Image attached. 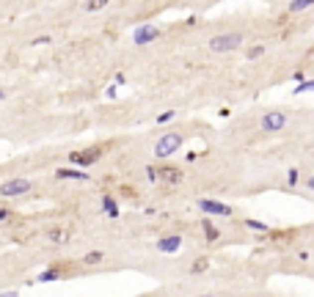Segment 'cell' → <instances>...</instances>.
<instances>
[{"label": "cell", "mask_w": 314, "mask_h": 297, "mask_svg": "<svg viewBox=\"0 0 314 297\" xmlns=\"http://www.w3.org/2000/svg\"><path fill=\"white\" fill-rule=\"evenodd\" d=\"M314 0H292L290 3V14H298V11H303V8H309Z\"/></svg>", "instance_id": "16"}, {"label": "cell", "mask_w": 314, "mask_h": 297, "mask_svg": "<svg viewBox=\"0 0 314 297\" xmlns=\"http://www.w3.org/2000/svg\"><path fill=\"white\" fill-rule=\"evenodd\" d=\"M174 116H177L174 110H166V113H160V116H157V124H166V121H171Z\"/></svg>", "instance_id": "21"}, {"label": "cell", "mask_w": 314, "mask_h": 297, "mask_svg": "<svg viewBox=\"0 0 314 297\" xmlns=\"http://www.w3.org/2000/svg\"><path fill=\"white\" fill-rule=\"evenodd\" d=\"M146 176L152 179V182H157V168H152V165H149V168H146Z\"/></svg>", "instance_id": "24"}, {"label": "cell", "mask_w": 314, "mask_h": 297, "mask_svg": "<svg viewBox=\"0 0 314 297\" xmlns=\"http://www.w3.org/2000/svg\"><path fill=\"white\" fill-rule=\"evenodd\" d=\"M157 179H163V182H168V184H177V182H182V171L174 168V165L157 168Z\"/></svg>", "instance_id": "9"}, {"label": "cell", "mask_w": 314, "mask_h": 297, "mask_svg": "<svg viewBox=\"0 0 314 297\" xmlns=\"http://www.w3.org/2000/svg\"><path fill=\"white\" fill-rule=\"evenodd\" d=\"M8 220V209H0V223H6Z\"/></svg>", "instance_id": "25"}, {"label": "cell", "mask_w": 314, "mask_h": 297, "mask_svg": "<svg viewBox=\"0 0 314 297\" xmlns=\"http://www.w3.org/2000/svg\"><path fill=\"white\" fill-rule=\"evenodd\" d=\"M179 146H182V135H177V132H168V135H163L160 141H157V146H154V154L160 157V160H166V157H171Z\"/></svg>", "instance_id": "2"}, {"label": "cell", "mask_w": 314, "mask_h": 297, "mask_svg": "<svg viewBox=\"0 0 314 297\" xmlns=\"http://www.w3.org/2000/svg\"><path fill=\"white\" fill-rule=\"evenodd\" d=\"M287 127V116L281 110H270V113L262 116V130L265 132H279Z\"/></svg>", "instance_id": "5"}, {"label": "cell", "mask_w": 314, "mask_h": 297, "mask_svg": "<svg viewBox=\"0 0 314 297\" xmlns=\"http://www.w3.org/2000/svg\"><path fill=\"white\" fill-rule=\"evenodd\" d=\"M202 228H204V237H207V242H215V239L220 237V231L209 223V220H202Z\"/></svg>", "instance_id": "13"}, {"label": "cell", "mask_w": 314, "mask_h": 297, "mask_svg": "<svg viewBox=\"0 0 314 297\" xmlns=\"http://www.w3.org/2000/svg\"><path fill=\"white\" fill-rule=\"evenodd\" d=\"M306 184H309V190H314V176H309V182H306Z\"/></svg>", "instance_id": "26"}, {"label": "cell", "mask_w": 314, "mask_h": 297, "mask_svg": "<svg viewBox=\"0 0 314 297\" xmlns=\"http://www.w3.org/2000/svg\"><path fill=\"white\" fill-rule=\"evenodd\" d=\"M58 176L61 179H80V182H86L89 173L86 171H75V168H58Z\"/></svg>", "instance_id": "12"}, {"label": "cell", "mask_w": 314, "mask_h": 297, "mask_svg": "<svg viewBox=\"0 0 314 297\" xmlns=\"http://www.w3.org/2000/svg\"><path fill=\"white\" fill-rule=\"evenodd\" d=\"M30 190V182L28 179H11V182H3L0 184V196L3 198H17L22 193Z\"/></svg>", "instance_id": "4"}, {"label": "cell", "mask_w": 314, "mask_h": 297, "mask_svg": "<svg viewBox=\"0 0 314 297\" xmlns=\"http://www.w3.org/2000/svg\"><path fill=\"white\" fill-rule=\"evenodd\" d=\"M207 267H209V262H207V259H196V262H193V267H190V270H193V273H204Z\"/></svg>", "instance_id": "19"}, {"label": "cell", "mask_w": 314, "mask_h": 297, "mask_svg": "<svg viewBox=\"0 0 314 297\" xmlns=\"http://www.w3.org/2000/svg\"><path fill=\"white\" fill-rule=\"evenodd\" d=\"M262 55H265V47H262V44H256V47H251L248 53H245V58H248V61H256V58H262Z\"/></svg>", "instance_id": "17"}, {"label": "cell", "mask_w": 314, "mask_h": 297, "mask_svg": "<svg viewBox=\"0 0 314 297\" xmlns=\"http://www.w3.org/2000/svg\"><path fill=\"white\" fill-rule=\"evenodd\" d=\"M287 182H290V187H295V184H298V171H295V168H292V171H290V176H287Z\"/></svg>", "instance_id": "22"}, {"label": "cell", "mask_w": 314, "mask_h": 297, "mask_svg": "<svg viewBox=\"0 0 314 297\" xmlns=\"http://www.w3.org/2000/svg\"><path fill=\"white\" fill-rule=\"evenodd\" d=\"M245 226L248 228H256V231H270V228H267V223H259V220H245Z\"/></svg>", "instance_id": "18"}, {"label": "cell", "mask_w": 314, "mask_h": 297, "mask_svg": "<svg viewBox=\"0 0 314 297\" xmlns=\"http://www.w3.org/2000/svg\"><path fill=\"white\" fill-rule=\"evenodd\" d=\"M157 36H160V30L154 28V25H143V28H138L135 33H132V42H135L138 47H143V44H152Z\"/></svg>", "instance_id": "6"}, {"label": "cell", "mask_w": 314, "mask_h": 297, "mask_svg": "<svg viewBox=\"0 0 314 297\" xmlns=\"http://www.w3.org/2000/svg\"><path fill=\"white\" fill-rule=\"evenodd\" d=\"M102 259H105V253H102V250H89V253L83 256V264H102Z\"/></svg>", "instance_id": "15"}, {"label": "cell", "mask_w": 314, "mask_h": 297, "mask_svg": "<svg viewBox=\"0 0 314 297\" xmlns=\"http://www.w3.org/2000/svg\"><path fill=\"white\" fill-rule=\"evenodd\" d=\"M86 6H89V11H100L102 6H107V0H89Z\"/></svg>", "instance_id": "20"}, {"label": "cell", "mask_w": 314, "mask_h": 297, "mask_svg": "<svg viewBox=\"0 0 314 297\" xmlns=\"http://www.w3.org/2000/svg\"><path fill=\"white\" fill-rule=\"evenodd\" d=\"M102 209H105L107 218H119V204L113 196H102Z\"/></svg>", "instance_id": "11"}, {"label": "cell", "mask_w": 314, "mask_h": 297, "mask_svg": "<svg viewBox=\"0 0 314 297\" xmlns=\"http://www.w3.org/2000/svg\"><path fill=\"white\" fill-rule=\"evenodd\" d=\"M66 275V267H61V264H55V267H47L42 275H39V281L42 284H50V281H61Z\"/></svg>", "instance_id": "10"}, {"label": "cell", "mask_w": 314, "mask_h": 297, "mask_svg": "<svg viewBox=\"0 0 314 297\" xmlns=\"http://www.w3.org/2000/svg\"><path fill=\"white\" fill-rule=\"evenodd\" d=\"M102 157V146H94V148H83V151H69V162L72 165H94L97 160Z\"/></svg>", "instance_id": "3"}, {"label": "cell", "mask_w": 314, "mask_h": 297, "mask_svg": "<svg viewBox=\"0 0 314 297\" xmlns=\"http://www.w3.org/2000/svg\"><path fill=\"white\" fill-rule=\"evenodd\" d=\"M3 99H6V91H3V88H0V102H3Z\"/></svg>", "instance_id": "27"}, {"label": "cell", "mask_w": 314, "mask_h": 297, "mask_svg": "<svg viewBox=\"0 0 314 297\" xmlns=\"http://www.w3.org/2000/svg\"><path fill=\"white\" fill-rule=\"evenodd\" d=\"M199 209L202 212H207V215H231V207H226V204H220V201H209V198H199Z\"/></svg>", "instance_id": "7"}, {"label": "cell", "mask_w": 314, "mask_h": 297, "mask_svg": "<svg viewBox=\"0 0 314 297\" xmlns=\"http://www.w3.org/2000/svg\"><path fill=\"white\" fill-rule=\"evenodd\" d=\"M47 239L50 242H55V245H64L66 239H69V234H66L64 228H53V231H47Z\"/></svg>", "instance_id": "14"}, {"label": "cell", "mask_w": 314, "mask_h": 297, "mask_svg": "<svg viewBox=\"0 0 314 297\" xmlns=\"http://www.w3.org/2000/svg\"><path fill=\"white\" fill-rule=\"evenodd\" d=\"M243 44V33H220V36H212L209 39V47L215 53H231Z\"/></svg>", "instance_id": "1"}, {"label": "cell", "mask_w": 314, "mask_h": 297, "mask_svg": "<svg viewBox=\"0 0 314 297\" xmlns=\"http://www.w3.org/2000/svg\"><path fill=\"white\" fill-rule=\"evenodd\" d=\"M298 91H301V94H303V91H314V80H312V83H301V85H298Z\"/></svg>", "instance_id": "23"}, {"label": "cell", "mask_w": 314, "mask_h": 297, "mask_svg": "<svg viewBox=\"0 0 314 297\" xmlns=\"http://www.w3.org/2000/svg\"><path fill=\"white\" fill-rule=\"evenodd\" d=\"M179 245H182V237H179V234H171V237L157 239V250H160V253H177Z\"/></svg>", "instance_id": "8"}]
</instances>
